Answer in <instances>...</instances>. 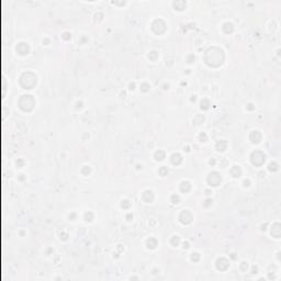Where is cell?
<instances>
[{"instance_id":"obj_1","label":"cell","mask_w":281,"mask_h":281,"mask_svg":"<svg viewBox=\"0 0 281 281\" xmlns=\"http://www.w3.org/2000/svg\"><path fill=\"white\" fill-rule=\"evenodd\" d=\"M252 161L255 165L261 166L265 163V155L261 152H256L252 155Z\"/></svg>"},{"instance_id":"obj_2","label":"cell","mask_w":281,"mask_h":281,"mask_svg":"<svg viewBox=\"0 0 281 281\" xmlns=\"http://www.w3.org/2000/svg\"><path fill=\"white\" fill-rule=\"evenodd\" d=\"M280 232H281V230H280V224L279 223H276L275 225L272 226V231H271V234H272V236H275V237H278L280 236Z\"/></svg>"},{"instance_id":"obj_3","label":"cell","mask_w":281,"mask_h":281,"mask_svg":"<svg viewBox=\"0 0 281 281\" xmlns=\"http://www.w3.org/2000/svg\"><path fill=\"white\" fill-rule=\"evenodd\" d=\"M269 170L270 171H277L278 170V165L276 163H271L269 165Z\"/></svg>"}]
</instances>
